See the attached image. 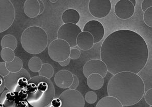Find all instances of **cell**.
<instances>
[{
  "instance_id": "1",
  "label": "cell",
  "mask_w": 152,
  "mask_h": 107,
  "mask_svg": "<svg viewBox=\"0 0 152 107\" xmlns=\"http://www.w3.org/2000/svg\"><path fill=\"white\" fill-rule=\"evenodd\" d=\"M148 56L145 40L131 30L113 32L105 39L100 49L101 60L113 75L125 72L138 74L146 66Z\"/></svg>"
},
{
  "instance_id": "2",
  "label": "cell",
  "mask_w": 152,
  "mask_h": 107,
  "mask_svg": "<svg viewBox=\"0 0 152 107\" xmlns=\"http://www.w3.org/2000/svg\"><path fill=\"white\" fill-rule=\"evenodd\" d=\"M140 76L132 72H121L112 76L109 81L107 92L124 107L134 105L142 99L145 90Z\"/></svg>"
},
{
  "instance_id": "3",
  "label": "cell",
  "mask_w": 152,
  "mask_h": 107,
  "mask_svg": "<svg viewBox=\"0 0 152 107\" xmlns=\"http://www.w3.org/2000/svg\"><path fill=\"white\" fill-rule=\"evenodd\" d=\"M30 81L36 84L34 93L28 94L26 100L33 107H45L49 105L54 98L55 88L50 80L37 76L31 78Z\"/></svg>"
},
{
  "instance_id": "4",
  "label": "cell",
  "mask_w": 152,
  "mask_h": 107,
  "mask_svg": "<svg viewBox=\"0 0 152 107\" xmlns=\"http://www.w3.org/2000/svg\"><path fill=\"white\" fill-rule=\"evenodd\" d=\"M22 48L27 53L36 55L46 49L48 44V36L42 28L31 26L23 32L21 39Z\"/></svg>"
},
{
  "instance_id": "5",
  "label": "cell",
  "mask_w": 152,
  "mask_h": 107,
  "mask_svg": "<svg viewBox=\"0 0 152 107\" xmlns=\"http://www.w3.org/2000/svg\"><path fill=\"white\" fill-rule=\"evenodd\" d=\"M15 9L12 3L8 0H0V33L8 30L15 19Z\"/></svg>"
},
{
  "instance_id": "6",
  "label": "cell",
  "mask_w": 152,
  "mask_h": 107,
  "mask_svg": "<svg viewBox=\"0 0 152 107\" xmlns=\"http://www.w3.org/2000/svg\"><path fill=\"white\" fill-rule=\"evenodd\" d=\"M70 47L67 42L56 39L52 41L48 47V54L54 61L60 62L69 58Z\"/></svg>"
},
{
  "instance_id": "7",
  "label": "cell",
  "mask_w": 152,
  "mask_h": 107,
  "mask_svg": "<svg viewBox=\"0 0 152 107\" xmlns=\"http://www.w3.org/2000/svg\"><path fill=\"white\" fill-rule=\"evenodd\" d=\"M81 32L82 30L77 24H64L59 28L57 37L67 42L70 48H74L77 46V38Z\"/></svg>"
},
{
  "instance_id": "8",
  "label": "cell",
  "mask_w": 152,
  "mask_h": 107,
  "mask_svg": "<svg viewBox=\"0 0 152 107\" xmlns=\"http://www.w3.org/2000/svg\"><path fill=\"white\" fill-rule=\"evenodd\" d=\"M58 98L62 102L61 107H84L85 100L80 92L67 90L61 94Z\"/></svg>"
},
{
  "instance_id": "9",
  "label": "cell",
  "mask_w": 152,
  "mask_h": 107,
  "mask_svg": "<svg viewBox=\"0 0 152 107\" xmlns=\"http://www.w3.org/2000/svg\"><path fill=\"white\" fill-rule=\"evenodd\" d=\"M88 10L94 17L102 19L111 12V3L109 0H91L88 3Z\"/></svg>"
},
{
  "instance_id": "10",
  "label": "cell",
  "mask_w": 152,
  "mask_h": 107,
  "mask_svg": "<svg viewBox=\"0 0 152 107\" xmlns=\"http://www.w3.org/2000/svg\"><path fill=\"white\" fill-rule=\"evenodd\" d=\"M108 73L106 64L99 59L89 60L84 64L83 67V73L86 78L93 74H98L104 78Z\"/></svg>"
},
{
  "instance_id": "11",
  "label": "cell",
  "mask_w": 152,
  "mask_h": 107,
  "mask_svg": "<svg viewBox=\"0 0 152 107\" xmlns=\"http://www.w3.org/2000/svg\"><path fill=\"white\" fill-rule=\"evenodd\" d=\"M135 12V6L130 0H121L116 3L114 6V12L116 16L123 20L130 19Z\"/></svg>"
},
{
  "instance_id": "12",
  "label": "cell",
  "mask_w": 152,
  "mask_h": 107,
  "mask_svg": "<svg viewBox=\"0 0 152 107\" xmlns=\"http://www.w3.org/2000/svg\"><path fill=\"white\" fill-rule=\"evenodd\" d=\"M83 32L90 33L94 38V43H97L104 38V28L100 22L97 20H91L85 24Z\"/></svg>"
},
{
  "instance_id": "13",
  "label": "cell",
  "mask_w": 152,
  "mask_h": 107,
  "mask_svg": "<svg viewBox=\"0 0 152 107\" xmlns=\"http://www.w3.org/2000/svg\"><path fill=\"white\" fill-rule=\"evenodd\" d=\"M44 9V4L42 1L26 0L24 2V13L29 18H35L42 14Z\"/></svg>"
},
{
  "instance_id": "14",
  "label": "cell",
  "mask_w": 152,
  "mask_h": 107,
  "mask_svg": "<svg viewBox=\"0 0 152 107\" xmlns=\"http://www.w3.org/2000/svg\"><path fill=\"white\" fill-rule=\"evenodd\" d=\"M73 81V74L68 70L58 72L54 77V82L58 87L66 89L72 85Z\"/></svg>"
},
{
  "instance_id": "15",
  "label": "cell",
  "mask_w": 152,
  "mask_h": 107,
  "mask_svg": "<svg viewBox=\"0 0 152 107\" xmlns=\"http://www.w3.org/2000/svg\"><path fill=\"white\" fill-rule=\"evenodd\" d=\"M93 36L88 32H82L77 38V46L83 51H88L94 46Z\"/></svg>"
},
{
  "instance_id": "16",
  "label": "cell",
  "mask_w": 152,
  "mask_h": 107,
  "mask_svg": "<svg viewBox=\"0 0 152 107\" xmlns=\"http://www.w3.org/2000/svg\"><path fill=\"white\" fill-rule=\"evenodd\" d=\"M80 19L79 12L75 9H67L62 14V20L64 24H77L79 22Z\"/></svg>"
},
{
  "instance_id": "17",
  "label": "cell",
  "mask_w": 152,
  "mask_h": 107,
  "mask_svg": "<svg viewBox=\"0 0 152 107\" xmlns=\"http://www.w3.org/2000/svg\"><path fill=\"white\" fill-rule=\"evenodd\" d=\"M87 85L88 87L93 90H98L102 87L104 80L102 76L98 74H93L87 78Z\"/></svg>"
},
{
  "instance_id": "18",
  "label": "cell",
  "mask_w": 152,
  "mask_h": 107,
  "mask_svg": "<svg viewBox=\"0 0 152 107\" xmlns=\"http://www.w3.org/2000/svg\"><path fill=\"white\" fill-rule=\"evenodd\" d=\"M96 107H124L118 99L111 96L103 97L98 101Z\"/></svg>"
},
{
  "instance_id": "19",
  "label": "cell",
  "mask_w": 152,
  "mask_h": 107,
  "mask_svg": "<svg viewBox=\"0 0 152 107\" xmlns=\"http://www.w3.org/2000/svg\"><path fill=\"white\" fill-rule=\"evenodd\" d=\"M17 46V40L15 36L7 35L4 36L1 40L2 49L5 48H10L12 51L16 50Z\"/></svg>"
},
{
  "instance_id": "20",
  "label": "cell",
  "mask_w": 152,
  "mask_h": 107,
  "mask_svg": "<svg viewBox=\"0 0 152 107\" xmlns=\"http://www.w3.org/2000/svg\"><path fill=\"white\" fill-rule=\"evenodd\" d=\"M6 67L10 72L16 73L23 68V62L20 58L15 57L12 61L6 62Z\"/></svg>"
},
{
  "instance_id": "21",
  "label": "cell",
  "mask_w": 152,
  "mask_h": 107,
  "mask_svg": "<svg viewBox=\"0 0 152 107\" xmlns=\"http://www.w3.org/2000/svg\"><path fill=\"white\" fill-rule=\"evenodd\" d=\"M54 69L53 67L49 64H42L40 71L38 72L39 76L51 79L54 75Z\"/></svg>"
},
{
  "instance_id": "22",
  "label": "cell",
  "mask_w": 152,
  "mask_h": 107,
  "mask_svg": "<svg viewBox=\"0 0 152 107\" xmlns=\"http://www.w3.org/2000/svg\"><path fill=\"white\" fill-rule=\"evenodd\" d=\"M42 62L39 58L33 57L28 61L29 69L33 72H38L42 67Z\"/></svg>"
},
{
  "instance_id": "23",
  "label": "cell",
  "mask_w": 152,
  "mask_h": 107,
  "mask_svg": "<svg viewBox=\"0 0 152 107\" xmlns=\"http://www.w3.org/2000/svg\"><path fill=\"white\" fill-rule=\"evenodd\" d=\"M1 57L6 63L12 61L16 56L14 51L8 48H3L1 52Z\"/></svg>"
},
{
  "instance_id": "24",
  "label": "cell",
  "mask_w": 152,
  "mask_h": 107,
  "mask_svg": "<svg viewBox=\"0 0 152 107\" xmlns=\"http://www.w3.org/2000/svg\"><path fill=\"white\" fill-rule=\"evenodd\" d=\"M143 20L146 25L152 27V7L146 9L143 14Z\"/></svg>"
},
{
  "instance_id": "25",
  "label": "cell",
  "mask_w": 152,
  "mask_h": 107,
  "mask_svg": "<svg viewBox=\"0 0 152 107\" xmlns=\"http://www.w3.org/2000/svg\"><path fill=\"white\" fill-rule=\"evenodd\" d=\"M85 100L89 104H94L97 100V95L94 92H88L85 95Z\"/></svg>"
},
{
  "instance_id": "26",
  "label": "cell",
  "mask_w": 152,
  "mask_h": 107,
  "mask_svg": "<svg viewBox=\"0 0 152 107\" xmlns=\"http://www.w3.org/2000/svg\"><path fill=\"white\" fill-rule=\"evenodd\" d=\"M5 98L8 103H16L17 99V93L7 90Z\"/></svg>"
},
{
  "instance_id": "27",
  "label": "cell",
  "mask_w": 152,
  "mask_h": 107,
  "mask_svg": "<svg viewBox=\"0 0 152 107\" xmlns=\"http://www.w3.org/2000/svg\"><path fill=\"white\" fill-rule=\"evenodd\" d=\"M28 97V93L26 89L21 90L17 93V99L15 103H18V101L20 100H25L26 99H27Z\"/></svg>"
},
{
  "instance_id": "28",
  "label": "cell",
  "mask_w": 152,
  "mask_h": 107,
  "mask_svg": "<svg viewBox=\"0 0 152 107\" xmlns=\"http://www.w3.org/2000/svg\"><path fill=\"white\" fill-rule=\"evenodd\" d=\"M81 55V52L80 51L76 48H73L70 49V54L69 58L72 59H77L79 58Z\"/></svg>"
},
{
  "instance_id": "29",
  "label": "cell",
  "mask_w": 152,
  "mask_h": 107,
  "mask_svg": "<svg viewBox=\"0 0 152 107\" xmlns=\"http://www.w3.org/2000/svg\"><path fill=\"white\" fill-rule=\"evenodd\" d=\"M144 99L146 101V103L148 105L152 106V88L148 90L147 91L144 93Z\"/></svg>"
},
{
  "instance_id": "30",
  "label": "cell",
  "mask_w": 152,
  "mask_h": 107,
  "mask_svg": "<svg viewBox=\"0 0 152 107\" xmlns=\"http://www.w3.org/2000/svg\"><path fill=\"white\" fill-rule=\"evenodd\" d=\"M10 73V72L7 69L6 67V62H0V75L3 77H5Z\"/></svg>"
},
{
  "instance_id": "31",
  "label": "cell",
  "mask_w": 152,
  "mask_h": 107,
  "mask_svg": "<svg viewBox=\"0 0 152 107\" xmlns=\"http://www.w3.org/2000/svg\"><path fill=\"white\" fill-rule=\"evenodd\" d=\"M152 7V0H144L142 1L141 4V8L143 12L148 8Z\"/></svg>"
},
{
  "instance_id": "32",
  "label": "cell",
  "mask_w": 152,
  "mask_h": 107,
  "mask_svg": "<svg viewBox=\"0 0 152 107\" xmlns=\"http://www.w3.org/2000/svg\"><path fill=\"white\" fill-rule=\"evenodd\" d=\"M79 85V80L77 76L73 75V81L72 85L69 87V89L76 90Z\"/></svg>"
},
{
  "instance_id": "33",
  "label": "cell",
  "mask_w": 152,
  "mask_h": 107,
  "mask_svg": "<svg viewBox=\"0 0 152 107\" xmlns=\"http://www.w3.org/2000/svg\"><path fill=\"white\" fill-rule=\"evenodd\" d=\"M50 103L54 107H61L62 105V102L58 98H54Z\"/></svg>"
},
{
  "instance_id": "34",
  "label": "cell",
  "mask_w": 152,
  "mask_h": 107,
  "mask_svg": "<svg viewBox=\"0 0 152 107\" xmlns=\"http://www.w3.org/2000/svg\"><path fill=\"white\" fill-rule=\"evenodd\" d=\"M16 107H28V103L26 100H20L16 103Z\"/></svg>"
},
{
  "instance_id": "35",
  "label": "cell",
  "mask_w": 152,
  "mask_h": 107,
  "mask_svg": "<svg viewBox=\"0 0 152 107\" xmlns=\"http://www.w3.org/2000/svg\"><path fill=\"white\" fill-rule=\"evenodd\" d=\"M5 87V80H4V77L0 75V93H1L2 92L4 91Z\"/></svg>"
},
{
  "instance_id": "36",
  "label": "cell",
  "mask_w": 152,
  "mask_h": 107,
  "mask_svg": "<svg viewBox=\"0 0 152 107\" xmlns=\"http://www.w3.org/2000/svg\"><path fill=\"white\" fill-rule=\"evenodd\" d=\"M70 59L69 58H68L67 59L65 60L64 61L58 62V64L62 67H66L68 66V64L70 63Z\"/></svg>"
},
{
  "instance_id": "37",
  "label": "cell",
  "mask_w": 152,
  "mask_h": 107,
  "mask_svg": "<svg viewBox=\"0 0 152 107\" xmlns=\"http://www.w3.org/2000/svg\"><path fill=\"white\" fill-rule=\"evenodd\" d=\"M130 2H132V3L134 6H136V0H130Z\"/></svg>"
},
{
  "instance_id": "38",
  "label": "cell",
  "mask_w": 152,
  "mask_h": 107,
  "mask_svg": "<svg viewBox=\"0 0 152 107\" xmlns=\"http://www.w3.org/2000/svg\"><path fill=\"white\" fill-rule=\"evenodd\" d=\"M0 107H6L5 106L4 104L3 103H0Z\"/></svg>"
},
{
  "instance_id": "39",
  "label": "cell",
  "mask_w": 152,
  "mask_h": 107,
  "mask_svg": "<svg viewBox=\"0 0 152 107\" xmlns=\"http://www.w3.org/2000/svg\"><path fill=\"white\" fill-rule=\"evenodd\" d=\"M53 107V106H52V105H51V103H50V104H49V105H48V106H46V107Z\"/></svg>"
},
{
  "instance_id": "40",
  "label": "cell",
  "mask_w": 152,
  "mask_h": 107,
  "mask_svg": "<svg viewBox=\"0 0 152 107\" xmlns=\"http://www.w3.org/2000/svg\"><path fill=\"white\" fill-rule=\"evenodd\" d=\"M50 2H52V3H55V2H57V1H50Z\"/></svg>"
},
{
  "instance_id": "41",
  "label": "cell",
  "mask_w": 152,
  "mask_h": 107,
  "mask_svg": "<svg viewBox=\"0 0 152 107\" xmlns=\"http://www.w3.org/2000/svg\"><path fill=\"white\" fill-rule=\"evenodd\" d=\"M14 107H16V105H15L14 106Z\"/></svg>"
},
{
  "instance_id": "42",
  "label": "cell",
  "mask_w": 152,
  "mask_h": 107,
  "mask_svg": "<svg viewBox=\"0 0 152 107\" xmlns=\"http://www.w3.org/2000/svg\"><path fill=\"white\" fill-rule=\"evenodd\" d=\"M150 107H152V106H150Z\"/></svg>"
}]
</instances>
